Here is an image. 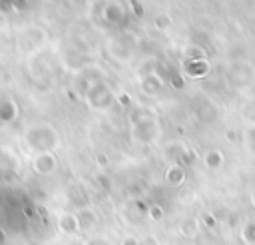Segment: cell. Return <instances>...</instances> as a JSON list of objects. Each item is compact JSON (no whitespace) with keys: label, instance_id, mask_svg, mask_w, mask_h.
<instances>
[{"label":"cell","instance_id":"1","mask_svg":"<svg viewBox=\"0 0 255 245\" xmlns=\"http://www.w3.org/2000/svg\"><path fill=\"white\" fill-rule=\"evenodd\" d=\"M141 90L145 94H155L161 90V80L155 76V74H147L143 80H141Z\"/></svg>","mask_w":255,"mask_h":245},{"label":"cell","instance_id":"2","mask_svg":"<svg viewBox=\"0 0 255 245\" xmlns=\"http://www.w3.org/2000/svg\"><path fill=\"white\" fill-rule=\"evenodd\" d=\"M54 167H56V161H54V157H52L50 153H42V155L36 159V169H38L40 173H50Z\"/></svg>","mask_w":255,"mask_h":245},{"label":"cell","instance_id":"3","mask_svg":"<svg viewBox=\"0 0 255 245\" xmlns=\"http://www.w3.org/2000/svg\"><path fill=\"white\" fill-rule=\"evenodd\" d=\"M122 14H124V10L120 8V4H110L108 8H106V18H108V22L112 24H116L120 18H122Z\"/></svg>","mask_w":255,"mask_h":245},{"label":"cell","instance_id":"4","mask_svg":"<svg viewBox=\"0 0 255 245\" xmlns=\"http://www.w3.org/2000/svg\"><path fill=\"white\" fill-rule=\"evenodd\" d=\"M40 131H44V127H40V129H38V127H36V129H30V133H28V139H30V143H32V145H36V143H38V141L34 139V133H40ZM40 139H42V151H48V149H50V145L44 141V135H42Z\"/></svg>","mask_w":255,"mask_h":245},{"label":"cell","instance_id":"5","mask_svg":"<svg viewBox=\"0 0 255 245\" xmlns=\"http://www.w3.org/2000/svg\"><path fill=\"white\" fill-rule=\"evenodd\" d=\"M181 179H183V169L181 167H171L169 169V183H181Z\"/></svg>","mask_w":255,"mask_h":245},{"label":"cell","instance_id":"6","mask_svg":"<svg viewBox=\"0 0 255 245\" xmlns=\"http://www.w3.org/2000/svg\"><path fill=\"white\" fill-rule=\"evenodd\" d=\"M205 163H207L209 167H217V165L221 163V155H219V151H211V153H207V155H205Z\"/></svg>","mask_w":255,"mask_h":245},{"label":"cell","instance_id":"7","mask_svg":"<svg viewBox=\"0 0 255 245\" xmlns=\"http://www.w3.org/2000/svg\"><path fill=\"white\" fill-rule=\"evenodd\" d=\"M153 24H155V28H159V30H163V28H167L169 24H171V20H169V16H155V20H153Z\"/></svg>","mask_w":255,"mask_h":245},{"label":"cell","instance_id":"8","mask_svg":"<svg viewBox=\"0 0 255 245\" xmlns=\"http://www.w3.org/2000/svg\"><path fill=\"white\" fill-rule=\"evenodd\" d=\"M253 203H255V193H253Z\"/></svg>","mask_w":255,"mask_h":245}]
</instances>
